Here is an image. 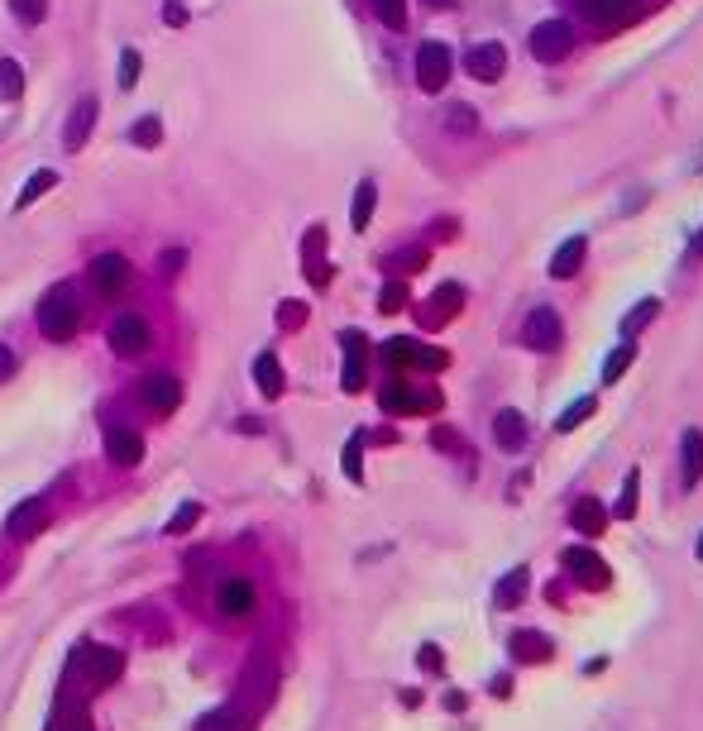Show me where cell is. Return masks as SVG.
<instances>
[{
	"label": "cell",
	"instance_id": "6da1fadb",
	"mask_svg": "<svg viewBox=\"0 0 703 731\" xmlns=\"http://www.w3.org/2000/svg\"><path fill=\"white\" fill-rule=\"evenodd\" d=\"M120 650H110V645H77L72 650V684H82V693H101L120 679Z\"/></svg>",
	"mask_w": 703,
	"mask_h": 731
},
{
	"label": "cell",
	"instance_id": "7a4b0ae2",
	"mask_svg": "<svg viewBox=\"0 0 703 731\" xmlns=\"http://www.w3.org/2000/svg\"><path fill=\"white\" fill-rule=\"evenodd\" d=\"M77 325H82V301H77V292H72L67 282H58V287L39 301V330H44L48 340L67 344L77 335Z\"/></svg>",
	"mask_w": 703,
	"mask_h": 731
},
{
	"label": "cell",
	"instance_id": "3957f363",
	"mask_svg": "<svg viewBox=\"0 0 703 731\" xmlns=\"http://www.w3.org/2000/svg\"><path fill=\"white\" fill-rule=\"evenodd\" d=\"M527 43H531V58H536V63H560V58H570L574 29L565 20H541L531 29Z\"/></svg>",
	"mask_w": 703,
	"mask_h": 731
},
{
	"label": "cell",
	"instance_id": "277c9868",
	"mask_svg": "<svg viewBox=\"0 0 703 731\" xmlns=\"http://www.w3.org/2000/svg\"><path fill=\"white\" fill-rule=\"evenodd\" d=\"M383 364L388 368H445L450 359H445V349H426V344L407 340V335H397V340L383 344Z\"/></svg>",
	"mask_w": 703,
	"mask_h": 731
},
{
	"label": "cell",
	"instance_id": "5b68a950",
	"mask_svg": "<svg viewBox=\"0 0 703 731\" xmlns=\"http://www.w3.org/2000/svg\"><path fill=\"white\" fill-rule=\"evenodd\" d=\"M565 569H570V574L584 583L589 593H603V588L613 583V574H608L603 555H598V550H589V545H570V550H565Z\"/></svg>",
	"mask_w": 703,
	"mask_h": 731
},
{
	"label": "cell",
	"instance_id": "8992f818",
	"mask_svg": "<svg viewBox=\"0 0 703 731\" xmlns=\"http://www.w3.org/2000/svg\"><path fill=\"white\" fill-rule=\"evenodd\" d=\"M149 344H154V330H149L144 316H120V321H110V349H115L120 359H139Z\"/></svg>",
	"mask_w": 703,
	"mask_h": 731
},
{
	"label": "cell",
	"instance_id": "52a82bcc",
	"mask_svg": "<svg viewBox=\"0 0 703 731\" xmlns=\"http://www.w3.org/2000/svg\"><path fill=\"white\" fill-rule=\"evenodd\" d=\"M378 402H383V411H393V416H417V411L440 407V392H417L412 383H388L378 392Z\"/></svg>",
	"mask_w": 703,
	"mask_h": 731
},
{
	"label": "cell",
	"instance_id": "ba28073f",
	"mask_svg": "<svg viewBox=\"0 0 703 731\" xmlns=\"http://www.w3.org/2000/svg\"><path fill=\"white\" fill-rule=\"evenodd\" d=\"M450 67H455V58H450V48H445V43H421V53H417V86H421V91H440V86L450 82Z\"/></svg>",
	"mask_w": 703,
	"mask_h": 731
},
{
	"label": "cell",
	"instance_id": "9c48e42d",
	"mask_svg": "<svg viewBox=\"0 0 703 731\" xmlns=\"http://www.w3.org/2000/svg\"><path fill=\"white\" fill-rule=\"evenodd\" d=\"M139 402L154 411V416H173L182 407V383L168 378V373H149L144 383H139Z\"/></svg>",
	"mask_w": 703,
	"mask_h": 731
},
{
	"label": "cell",
	"instance_id": "30bf717a",
	"mask_svg": "<svg viewBox=\"0 0 703 731\" xmlns=\"http://www.w3.org/2000/svg\"><path fill=\"white\" fill-rule=\"evenodd\" d=\"M130 258L125 254H101L91 263V287L101 292V297H120L125 287H130Z\"/></svg>",
	"mask_w": 703,
	"mask_h": 731
},
{
	"label": "cell",
	"instance_id": "8fae6325",
	"mask_svg": "<svg viewBox=\"0 0 703 731\" xmlns=\"http://www.w3.org/2000/svg\"><path fill=\"white\" fill-rule=\"evenodd\" d=\"M464 72H469L474 82H498L507 72V48L503 43H474V48L464 53Z\"/></svg>",
	"mask_w": 703,
	"mask_h": 731
},
{
	"label": "cell",
	"instance_id": "7c38bea8",
	"mask_svg": "<svg viewBox=\"0 0 703 731\" xmlns=\"http://www.w3.org/2000/svg\"><path fill=\"white\" fill-rule=\"evenodd\" d=\"M44 521H48L44 497H24L20 507L5 516V536H10V540H34L39 531H44Z\"/></svg>",
	"mask_w": 703,
	"mask_h": 731
},
{
	"label": "cell",
	"instance_id": "4fadbf2b",
	"mask_svg": "<svg viewBox=\"0 0 703 731\" xmlns=\"http://www.w3.org/2000/svg\"><path fill=\"white\" fill-rule=\"evenodd\" d=\"M560 316L550 311V306H536L527 316V330H522V340L531 344V349H541V354H550V349H560Z\"/></svg>",
	"mask_w": 703,
	"mask_h": 731
},
{
	"label": "cell",
	"instance_id": "5bb4252c",
	"mask_svg": "<svg viewBox=\"0 0 703 731\" xmlns=\"http://www.w3.org/2000/svg\"><path fill=\"white\" fill-rule=\"evenodd\" d=\"M460 306H464V287H460V282H440L436 297L421 306V325H445L450 316H460Z\"/></svg>",
	"mask_w": 703,
	"mask_h": 731
},
{
	"label": "cell",
	"instance_id": "9a60e30c",
	"mask_svg": "<svg viewBox=\"0 0 703 731\" xmlns=\"http://www.w3.org/2000/svg\"><path fill=\"white\" fill-rule=\"evenodd\" d=\"M216 602H220V612H225V617H249L259 598H254V583H249V579H220Z\"/></svg>",
	"mask_w": 703,
	"mask_h": 731
},
{
	"label": "cell",
	"instance_id": "2e32d148",
	"mask_svg": "<svg viewBox=\"0 0 703 731\" xmlns=\"http://www.w3.org/2000/svg\"><path fill=\"white\" fill-rule=\"evenodd\" d=\"M106 454H110V464H120V469H134V464L144 459V440H139L134 430H125V426H110V430H106Z\"/></svg>",
	"mask_w": 703,
	"mask_h": 731
},
{
	"label": "cell",
	"instance_id": "e0dca14e",
	"mask_svg": "<svg viewBox=\"0 0 703 731\" xmlns=\"http://www.w3.org/2000/svg\"><path fill=\"white\" fill-rule=\"evenodd\" d=\"M91 125H96V96H82L77 106H72V115H67V129H63V144L72 153L82 149L91 139Z\"/></svg>",
	"mask_w": 703,
	"mask_h": 731
},
{
	"label": "cell",
	"instance_id": "ac0fdd59",
	"mask_svg": "<svg viewBox=\"0 0 703 731\" xmlns=\"http://www.w3.org/2000/svg\"><path fill=\"white\" fill-rule=\"evenodd\" d=\"M340 344H345V392H359L364 387V349H369V340L359 335V330H345L340 335Z\"/></svg>",
	"mask_w": 703,
	"mask_h": 731
},
{
	"label": "cell",
	"instance_id": "d6986e66",
	"mask_svg": "<svg viewBox=\"0 0 703 731\" xmlns=\"http://www.w3.org/2000/svg\"><path fill=\"white\" fill-rule=\"evenodd\" d=\"M579 5H584V15H589V20L608 24V29H613V24H627L641 10V0H579Z\"/></svg>",
	"mask_w": 703,
	"mask_h": 731
},
{
	"label": "cell",
	"instance_id": "ffe728a7",
	"mask_svg": "<svg viewBox=\"0 0 703 731\" xmlns=\"http://www.w3.org/2000/svg\"><path fill=\"white\" fill-rule=\"evenodd\" d=\"M584 254H589V239L584 235H574V239H565L560 249H555V258H550V278H574L579 268H584Z\"/></svg>",
	"mask_w": 703,
	"mask_h": 731
},
{
	"label": "cell",
	"instance_id": "44dd1931",
	"mask_svg": "<svg viewBox=\"0 0 703 731\" xmlns=\"http://www.w3.org/2000/svg\"><path fill=\"white\" fill-rule=\"evenodd\" d=\"M680 478H684V488H699V478H703V430H684V440H680Z\"/></svg>",
	"mask_w": 703,
	"mask_h": 731
},
{
	"label": "cell",
	"instance_id": "7402d4cb",
	"mask_svg": "<svg viewBox=\"0 0 703 731\" xmlns=\"http://www.w3.org/2000/svg\"><path fill=\"white\" fill-rule=\"evenodd\" d=\"M493 440H498L503 450H522V445H527V416L503 407L498 416H493Z\"/></svg>",
	"mask_w": 703,
	"mask_h": 731
},
{
	"label": "cell",
	"instance_id": "603a6c76",
	"mask_svg": "<svg viewBox=\"0 0 703 731\" xmlns=\"http://www.w3.org/2000/svg\"><path fill=\"white\" fill-rule=\"evenodd\" d=\"M507 650H512L517 665H541V660H550V641L541 636V631H512Z\"/></svg>",
	"mask_w": 703,
	"mask_h": 731
},
{
	"label": "cell",
	"instance_id": "cb8c5ba5",
	"mask_svg": "<svg viewBox=\"0 0 703 731\" xmlns=\"http://www.w3.org/2000/svg\"><path fill=\"white\" fill-rule=\"evenodd\" d=\"M273 698V669L268 665H249V674H244V703H249V712H259Z\"/></svg>",
	"mask_w": 703,
	"mask_h": 731
},
{
	"label": "cell",
	"instance_id": "d4e9b609",
	"mask_svg": "<svg viewBox=\"0 0 703 731\" xmlns=\"http://www.w3.org/2000/svg\"><path fill=\"white\" fill-rule=\"evenodd\" d=\"M570 521H574V531L598 536V531L608 526V507H603L598 497H579V502H574V512H570Z\"/></svg>",
	"mask_w": 703,
	"mask_h": 731
},
{
	"label": "cell",
	"instance_id": "484cf974",
	"mask_svg": "<svg viewBox=\"0 0 703 731\" xmlns=\"http://www.w3.org/2000/svg\"><path fill=\"white\" fill-rule=\"evenodd\" d=\"M307 278L316 282V287H326L330 282V263H326V230L316 225L307 235Z\"/></svg>",
	"mask_w": 703,
	"mask_h": 731
},
{
	"label": "cell",
	"instance_id": "4316f807",
	"mask_svg": "<svg viewBox=\"0 0 703 731\" xmlns=\"http://www.w3.org/2000/svg\"><path fill=\"white\" fill-rule=\"evenodd\" d=\"M254 383L264 397H278L283 392V364H278V354H259L254 359Z\"/></svg>",
	"mask_w": 703,
	"mask_h": 731
},
{
	"label": "cell",
	"instance_id": "83f0119b",
	"mask_svg": "<svg viewBox=\"0 0 703 731\" xmlns=\"http://www.w3.org/2000/svg\"><path fill=\"white\" fill-rule=\"evenodd\" d=\"M197 731H249V717L240 708H211L197 717Z\"/></svg>",
	"mask_w": 703,
	"mask_h": 731
},
{
	"label": "cell",
	"instance_id": "f1b7e54d",
	"mask_svg": "<svg viewBox=\"0 0 703 731\" xmlns=\"http://www.w3.org/2000/svg\"><path fill=\"white\" fill-rule=\"evenodd\" d=\"M527 583H531V569H512V574L493 588V602H498V607H517V602L527 598Z\"/></svg>",
	"mask_w": 703,
	"mask_h": 731
},
{
	"label": "cell",
	"instance_id": "f546056e",
	"mask_svg": "<svg viewBox=\"0 0 703 731\" xmlns=\"http://www.w3.org/2000/svg\"><path fill=\"white\" fill-rule=\"evenodd\" d=\"M374 206H378V187H374V182H359V192H354V211H350V225H354V230H369Z\"/></svg>",
	"mask_w": 703,
	"mask_h": 731
},
{
	"label": "cell",
	"instance_id": "4dcf8cb0",
	"mask_svg": "<svg viewBox=\"0 0 703 731\" xmlns=\"http://www.w3.org/2000/svg\"><path fill=\"white\" fill-rule=\"evenodd\" d=\"M53 187H58V172H53V168L34 172V177L24 182V192H20V201H15V206H20V211H29V206H34V201H39L44 192H53Z\"/></svg>",
	"mask_w": 703,
	"mask_h": 731
},
{
	"label": "cell",
	"instance_id": "1f68e13d",
	"mask_svg": "<svg viewBox=\"0 0 703 731\" xmlns=\"http://www.w3.org/2000/svg\"><path fill=\"white\" fill-rule=\"evenodd\" d=\"M594 411H598V402H594V397H579L574 407H565V411H560V421H555V430H560V435H570V430H579V426H584V421H589V416H594Z\"/></svg>",
	"mask_w": 703,
	"mask_h": 731
},
{
	"label": "cell",
	"instance_id": "d6a6232c",
	"mask_svg": "<svg viewBox=\"0 0 703 731\" xmlns=\"http://www.w3.org/2000/svg\"><path fill=\"white\" fill-rule=\"evenodd\" d=\"M632 359H637V344H632V340L617 344L613 354H608V364H603V383H617V378L632 368Z\"/></svg>",
	"mask_w": 703,
	"mask_h": 731
},
{
	"label": "cell",
	"instance_id": "836d02e7",
	"mask_svg": "<svg viewBox=\"0 0 703 731\" xmlns=\"http://www.w3.org/2000/svg\"><path fill=\"white\" fill-rule=\"evenodd\" d=\"M24 91V72L15 58H0V101H15Z\"/></svg>",
	"mask_w": 703,
	"mask_h": 731
},
{
	"label": "cell",
	"instance_id": "e575fe53",
	"mask_svg": "<svg viewBox=\"0 0 703 731\" xmlns=\"http://www.w3.org/2000/svg\"><path fill=\"white\" fill-rule=\"evenodd\" d=\"M340 464H345V478H350V483H364V435H354L350 445H345Z\"/></svg>",
	"mask_w": 703,
	"mask_h": 731
},
{
	"label": "cell",
	"instance_id": "d590c367",
	"mask_svg": "<svg viewBox=\"0 0 703 731\" xmlns=\"http://www.w3.org/2000/svg\"><path fill=\"white\" fill-rule=\"evenodd\" d=\"M656 311H660V301H656V297L637 301V311H632V316H627V321H622V335H627V340H632V335H637L641 325H651V321H656Z\"/></svg>",
	"mask_w": 703,
	"mask_h": 731
},
{
	"label": "cell",
	"instance_id": "8d00e7d4",
	"mask_svg": "<svg viewBox=\"0 0 703 731\" xmlns=\"http://www.w3.org/2000/svg\"><path fill=\"white\" fill-rule=\"evenodd\" d=\"M130 139L139 144V149H154L158 139H163V125H158V115H144V120H134Z\"/></svg>",
	"mask_w": 703,
	"mask_h": 731
},
{
	"label": "cell",
	"instance_id": "74e56055",
	"mask_svg": "<svg viewBox=\"0 0 703 731\" xmlns=\"http://www.w3.org/2000/svg\"><path fill=\"white\" fill-rule=\"evenodd\" d=\"M197 521H201V502H182L173 512V521H168V536H187Z\"/></svg>",
	"mask_w": 703,
	"mask_h": 731
},
{
	"label": "cell",
	"instance_id": "f35d334b",
	"mask_svg": "<svg viewBox=\"0 0 703 731\" xmlns=\"http://www.w3.org/2000/svg\"><path fill=\"white\" fill-rule=\"evenodd\" d=\"M374 15L388 24V29H402V24H407V0H374Z\"/></svg>",
	"mask_w": 703,
	"mask_h": 731
},
{
	"label": "cell",
	"instance_id": "ab89813d",
	"mask_svg": "<svg viewBox=\"0 0 703 731\" xmlns=\"http://www.w3.org/2000/svg\"><path fill=\"white\" fill-rule=\"evenodd\" d=\"M637 483H641L637 469L622 478V497H617V516H622V521H627V516H637Z\"/></svg>",
	"mask_w": 703,
	"mask_h": 731
},
{
	"label": "cell",
	"instance_id": "60d3db41",
	"mask_svg": "<svg viewBox=\"0 0 703 731\" xmlns=\"http://www.w3.org/2000/svg\"><path fill=\"white\" fill-rule=\"evenodd\" d=\"M10 10H15V20L20 24H44L48 0H10Z\"/></svg>",
	"mask_w": 703,
	"mask_h": 731
},
{
	"label": "cell",
	"instance_id": "b9f144b4",
	"mask_svg": "<svg viewBox=\"0 0 703 731\" xmlns=\"http://www.w3.org/2000/svg\"><path fill=\"white\" fill-rule=\"evenodd\" d=\"M402 306H407V287H402V282H388V287L378 292V311L393 316V311H402Z\"/></svg>",
	"mask_w": 703,
	"mask_h": 731
},
{
	"label": "cell",
	"instance_id": "7bdbcfd3",
	"mask_svg": "<svg viewBox=\"0 0 703 731\" xmlns=\"http://www.w3.org/2000/svg\"><path fill=\"white\" fill-rule=\"evenodd\" d=\"M388 268H397V273H421L426 268V249H402V254L388 258Z\"/></svg>",
	"mask_w": 703,
	"mask_h": 731
},
{
	"label": "cell",
	"instance_id": "ee69618b",
	"mask_svg": "<svg viewBox=\"0 0 703 731\" xmlns=\"http://www.w3.org/2000/svg\"><path fill=\"white\" fill-rule=\"evenodd\" d=\"M139 67H144V58H139L134 48H125V53H120V91H130V86L139 82Z\"/></svg>",
	"mask_w": 703,
	"mask_h": 731
},
{
	"label": "cell",
	"instance_id": "f6af8a7d",
	"mask_svg": "<svg viewBox=\"0 0 703 731\" xmlns=\"http://www.w3.org/2000/svg\"><path fill=\"white\" fill-rule=\"evenodd\" d=\"M302 321H307V306H302V301H283V306H278V325H283V330H297Z\"/></svg>",
	"mask_w": 703,
	"mask_h": 731
},
{
	"label": "cell",
	"instance_id": "bcb514c9",
	"mask_svg": "<svg viewBox=\"0 0 703 731\" xmlns=\"http://www.w3.org/2000/svg\"><path fill=\"white\" fill-rule=\"evenodd\" d=\"M445 125H450V134H469V129H474V110H469V106H455Z\"/></svg>",
	"mask_w": 703,
	"mask_h": 731
},
{
	"label": "cell",
	"instance_id": "7dc6e473",
	"mask_svg": "<svg viewBox=\"0 0 703 731\" xmlns=\"http://www.w3.org/2000/svg\"><path fill=\"white\" fill-rule=\"evenodd\" d=\"M417 660H421V669H431V674H440V669H445V655H440V645H421Z\"/></svg>",
	"mask_w": 703,
	"mask_h": 731
},
{
	"label": "cell",
	"instance_id": "c3c4849f",
	"mask_svg": "<svg viewBox=\"0 0 703 731\" xmlns=\"http://www.w3.org/2000/svg\"><path fill=\"white\" fill-rule=\"evenodd\" d=\"M182 263H187V254H182V249H168V254L158 258V268H163L168 278H173V273H177V268H182Z\"/></svg>",
	"mask_w": 703,
	"mask_h": 731
},
{
	"label": "cell",
	"instance_id": "681fc988",
	"mask_svg": "<svg viewBox=\"0 0 703 731\" xmlns=\"http://www.w3.org/2000/svg\"><path fill=\"white\" fill-rule=\"evenodd\" d=\"M10 373H15V354H10V349H5V344H0V383H5V378H10Z\"/></svg>",
	"mask_w": 703,
	"mask_h": 731
},
{
	"label": "cell",
	"instance_id": "f907efd6",
	"mask_svg": "<svg viewBox=\"0 0 703 731\" xmlns=\"http://www.w3.org/2000/svg\"><path fill=\"white\" fill-rule=\"evenodd\" d=\"M445 708H450V712H464V708H469V698H464V693H445Z\"/></svg>",
	"mask_w": 703,
	"mask_h": 731
},
{
	"label": "cell",
	"instance_id": "816d5d0a",
	"mask_svg": "<svg viewBox=\"0 0 703 731\" xmlns=\"http://www.w3.org/2000/svg\"><path fill=\"white\" fill-rule=\"evenodd\" d=\"M168 24H187V10L177 0H168Z\"/></svg>",
	"mask_w": 703,
	"mask_h": 731
},
{
	"label": "cell",
	"instance_id": "f5cc1de1",
	"mask_svg": "<svg viewBox=\"0 0 703 731\" xmlns=\"http://www.w3.org/2000/svg\"><path fill=\"white\" fill-rule=\"evenodd\" d=\"M436 445H440V450H455V445H460V440H455V435H450V430H436Z\"/></svg>",
	"mask_w": 703,
	"mask_h": 731
},
{
	"label": "cell",
	"instance_id": "db71d44e",
	"mask_svg": "<svg viewBox=\"0 0 703 731\" xmlns=\"http://www.w3.org/2000/svg\"><path fill=\"white\" fill-rule=\"evenodd\" d=\"M488 688H493L498 698H507V693H512V679H493V684H488Z\"/></svg>",
	"mask_w": 703,
	"mask_h": 731
},
{
	"label": "cell",
	"instance_id": "11a10c76",
	"mask_svg": "<svg viewBox=\"0 0 703 731\" xmlns=\"http://www.w3.org/2000/svg\"><path fill=\"white\" fill-rule=\"evenodd\" d=\"M426 5H431V10H450L455 0H426Z\"/></svg>",
	"mask_w": 703,
	"mask_h": 731
},
{
	"label": "cell",
	"instance_id": "9f6ffc18",
	"mask_svg": "<svg viewBox=\"0 0 703 731\" xmlns=\"http://www.w3.org/2000/svg\"><path fill=\"white\" fill-rule=\"evenodd\" d=\"M694 254H703V235H699V239H694Z\"/></svg>",
	"mask_w": 703,
	"mask_h": 731
},
{
	"label": "cell",
	"instance_id": "6f0895ef",
	"mask_svg": "<svg viewBox=\"0 0 703 731\" xmlns=\"http://www.w3.org/2000/svg\"><path fill=\"white\" fill-rule=\"evenodd\" d=\"M699 559H703V536H699Z\"/></svg>",
	"mask_w": 703,
	"mask_h": 731
}]
</instances>
